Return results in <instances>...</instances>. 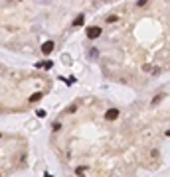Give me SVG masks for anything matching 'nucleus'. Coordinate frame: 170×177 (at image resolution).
<instances>
[{"label": "nucleus", "instance_id": "f257e3e1", "mask_svg": "<svg viewBox=\"0 0 170 177\" xmlns=\"http://www.w3.org/2000/svg\"><path fill=\"white\" fill-rule=\"evenodd\" d=\"M101 32L103 30L99 26H91V28H87V37L89 39H97V37H101Z\"/></svg>", "mask_w": 170, "mask_h": 177}, {"label": "nucleus", "instance_id": "f03ea898", "mask_svg": "<svg viewBox=\"0 0 170 177\" xmlns=\"http://www.w3.org/2000/svg\"><path fill=\"white\" fill-rule=\"evenodd\" d=\"M119 114H121V112H119L117 108H109V110L105 112V118H107V120H117Z\"/></svg>", "mask_w": 170, "mask_h": 177}, {"label": "nucleus", "instance_id": "7ed1b4c3", "mask_svg": "<svg viewBox=\"0 0 170 177\" xmlns=\"http://www.w3.org/2000/svg\"><path fill=\"white\" fill-rule=\"evenodd\" d=\"M53 47H56V43H53L52 39H47V42L42 45V53H46V55H47V53H52V51H53Z\"/></svg>", "mask_w": 170, "mask_h": 177}, {"label": "nucleus", "instance_id": "20e7f679", "mask_svg": "<svg viewBox=\"0 0 170 177\" xmlns=\"http://www.w3.org/2000/svg\"><path fill=\"white\" fill-rule=\"evenodd\" d=\"M83 22H85V16H83V14H79L75 20H73V26H75V28H79V26H83Z\"/></svg>", "mask_w": 170, "mask_h": 177}, {"label": "nucleus", "instance_id": "39448f33", "mask_svg": "<svg viewBox=\"0 0 170 177\" xmlns=\"http://www.w3.org/2000/svg\"><path fill=\"white\" fill-rule=\"evenodd\" d=\"M40 98H42V93H34L32 97H30V103H38Z\"/></svg>", "mask_w": 170, "mask_h": 177}, {"label": "nucleus", "instance_id": "423d86ee", "mask_svg": "<svg viewBox=\"0 0 170 177\" xmlns=\"http://www.w3.org/2000/svg\"><path fill=\"white\" fill-rule=\"evenodd\" d=\"M99 57V49H91L89 51V59H97Z\"/></svg>", "mask_w": 170, "mask_h": 177}, {"label": "nucleus", "instance_id": "0eeeda50", "mask_svg": "<svg viewBox=\"0 0 170 177\" xmlns=\"http://www.w3.org/2000/svg\"><path fill=\"white\" fill-rule=\"evenodd\" d=\"M85 171H87V165H83V167H77V171H75V173H77V175L81 177V175H83Z\"/></svg>", "mask_w": 170, "mask_h": 177}, {"label": "nucleus", "instance_id": "6e6552de", "mask_svg": "<svg viewBox=\"0 0 170 177\" xmlns=\"http://www.w3.org/2000/svg\"><path fill=\"white\" fill-rule=\"evenodd\" d=\"M107 22H109V24H115V22H119V18H117V16H109Z\"/></svg>", "mask_w": 170, "mask_h": 177}, {"label": "nucleus", "instance_id": "1a4fd4ad", "mask_svg": "<svg viewBox=\"0 0 170 177\" xmlns=\"http://www.w3.org/2000/svg\"><path fill=\"white\" fill-rule=\"evenodd\" d=\"M147 4H148V0H138V2H137L138 8H142V6H147Z\"/></svg>", "mask_w": 170, "mask_h": 177}, {"label": "nucleus", "instance_id": "9d476101", "mask_svg": "<svg viewBox=\"0 0 170 177\" xmlns=\"http://www.w3.org/2000/svg\"><path fill=\"white\" fill-rule=\"evenodd\" d=\"M162 98H164V97H162V94H158V97H154V100H152V104H158V103H160V100H162Z\"/></svg>", "mask_w": 170, "mask_h": 177}, {"label": "nucleus", "instance_id": "9b49d317", "mask_svg": "<svg viewBox=\"0 0 170 177\" xmlns=\"http://www.w3.org/2000/svg\"><path fill=\"white\" fill-rule=\"evenodd\" d=\"M166 136H170V130H168V132H166Z\"/></svg>", "mask_w": 170, "mask_h": 177}, {"label": "nucleus", "instance_id": "f8f14e48", "mask_svg": "<svg viewBox=\"0 0 170 177\" xmlns=\"http://www.w3.org/2000/svg\"><path fill=\"white\" fill-rule=\"evenodd\" d=\"M0 138H2V134H0Z\"/></svg>", "mask_w": 170, "mask_h": 177}]
</instances>
